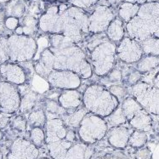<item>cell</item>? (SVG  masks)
<instances>
[{
    "label": "cell",
    "instance_id": "obj_1",
    "mask_svg": "<svg viewBox=\"0 0 159 159\" xmlns=\"http://www.w3.org/2000/svg\"><path fill=\"white\" fill-rule=\"evenodd\" d=\"M125 30L138 42L152 37L159 39V1L141 4L136 16L125 25Z\"/></svg>",
    "mask_w": 159,
    "mask_h": 159
},
{
    "label": "cell",
    "instance_id": "obj_2",
    "mask_svg": "<svg viewBox=\"0 0 159 159\" xmlns=\"http://www.w3.org/2000/svg\"><path fill=\"white\" fill-rule=\"evenodd\" d=\"M45 143L52 159H65L68 150L77 141L75 130L61 118L48 119L45 124Z\"/></svg>",
    "mask_w": 159,
    "mask_h": 159
},
{
    "label": "cell",
    "instance_id": "obj_3",
    "mask_svg": "<svg viewBox=\"0 0 159 159\" xmlns=\"http://www.w3.org/2000/svg\"><path fill=\"white\" fill-rule=\"evenodd\" d=\"M58 21L54 34H63L78 43L89 32L88 14L84 10L66 4H59Z\"/></svg>",
    "mask_w": 159,
    "mask_h": 159
},
{
    "label": "cell",
    "instance_id": "obj_4",
    "mask_svg": "<svg viewBox=\"0 0 159 159\" xmlns=\"http://www.w3.org/2000/svg\"><path fill=\"white\" fill-rule=\"evenodd\" d=\"M55 57L54 70H67L78 73L83 79L90 78L93 75V68L90 62L86 57L85 53L79 46L76 44L64 48H50Z\"/></svg>",
    "mask_w": 159,
    "mask_h": 159
},
{
    "label": "cell",
    "instance_id": "obj_5",
    "mask_svg": "<svg viewBox=\"0 0 159 159\" xmlns=\"http://www.w3.org/2000/svg\"><path fill=\"white\" fill-rule=\"evenodd\" d=\"M83 103L89 112L104 118L119 107L117 98L101 84H91L86 88L83 94Z\"/></svg>",
    "mask_w": 159,
    "mask_h": 159
},
{
    "label": "cell",
    "instance_id": "obj_6",
    "mask_svg": "<svg viewBox=\"0 0 159 159\" xmlns=\"http://www.w3.org/2000/svg\"><path fill=\"white\" fill-rule=\"evenodd\" d=\"M117 46L111 41H105L91 50L90 61L93 71L100 77L107 76L116 64Z\"/></svg>",
    "mask_w": 159,
    "mask_h": 159
},
{
    "label": "cell",
    "instance_id": "obj_7",
    "mask_svg": "<svg viewBox=\"0 0 159 159\" xmlns=\"http://www.w3.org/2000/svg\"><path fill=\"white\" fill-rule=\"evenodd\" d=\"M108 131V124L104 117L89 112L78 128V134L81 142L93 145L101 140Z\"/></svg>",
    "mask_w": 159,
    "mask_h": 159
},
{
    "label": "cell",
    "instance_id": "obj_8",
    "mask_svg": "<svg viewBox=\"0 0 159 159\" xmlns=\"http://www.w3.org/2000/svg\"><path fill=\"white\" fill-rule=\"evenodd\" d=\"M9 59L15 63L31 61L34 57L38 43L33 37L26 35H13L7 38Z\"/></svg>",
    "mask_w": 159,
    "mask_h": 159
},
{
    "label": "cell",
    "instance_id": "obj_9",
    "mask_svg": "<svg viewBox=\"0 0 159 159\" xmlns=\"http://www.w3.org/2000/svg\"><path fill=\"white\" fill-rule=\"evenodd\" d=\"M131 93L147 112L159 116V89L140 82L132 86Z\"/></svg>",
    "mask_w": 159,
    "mask_h": 159
},
{
    "label": "cell",
    "instance_id": "obj_10",
    "mask_svg": "<svg viewBox=\"0 0 159 159\" xmlns=\"http://www.w3.org/2000/svg\"><path fill=\"white\" fill-rule=\"evenodd\" d=\"M115 17L116 14L112 8L107 5H99L89 17V32L93 34H101L107 32Z\"/></svg>",
    "mask_w": 159,
    "mask_h": 159
},
{
    "label": "cell",
    "instance_id": "obj_11",
    "mask_svg": "<svg viewBox=\"0 0 159 159\" xmlns=\"http://www.w3.org/2000/svg\"><path fill=\"white\" fill-rule=\"evenodd\" d=\"M20 94L16 85L0 81V112L13 115L19 111Z\"/></svg>",
    "mask_w": 159,
    "mask_h": 159
},
{
    "label": "cell",
    "instance_id": "obj_12",
    "mask_svg": "<svg viewBox=\"0 0 159 159\" xmlns=\"http://www.w3.org/2000/svg\"><path fill=\"white\" fill-rule=\"evenodd\" d=\"M47 81L52 88L64 90L77 89L82 84V78L74 71L67 70H53Z\"/></svg>",
    "mask_w": 159,
    "mask_h": 159
},
{
    "label": "cell",
    "instance_id": "obj_13",
    "mask_svg": "<svg viewBox=\"0 0 159 159\" xmlns=\"http://www.w3.org/2000/svg\"><path fill=\"white\" fill-rule=\"evenodd\" d=\"M143 50L140 42L130 37H124L117 46V55L127 64L137 63L142 58Z\"/></svg>",
    "mask_w": 159,
    "mask_h": 159
},
{
    "label": "cell",
    "instance_id": "obj_14",
    "mask_svg": "<svg viewBox=\"0 0 159 159\" xmlns=\"http://www.w3.org/2000/svg\"><path fill=\"white\" fill-rule=\"evenodd\" d=\"M39 156V148L31 140L17 138L10 146L7 159H38Z\"/></svg>",
    "mask_w": 159,
    "mask_h": 159
},
{
    "label": "cell",
    "instance_id": "obj_15",
    "mask_svg": "<svg viewBox=\"0 0 159 159\" xmlns=\"http://www.w3.org/2000/svg\"><path fill=\"white\" fill-rule=\"evenodd\" d=\"M0 74L4 81L14 85H22L26 81V71L16 63L6 62L0 65Z\"/></svg>",
    "mask_w": 159,
    "mask_h": 159
},
{
    "label": "cell",
    "instance_id": "obj_16",
    "mask_svg": "<svg viewBox=\"0 0 159 159\" xmlns=\"http://www.w3.org/2000/svg\"><path fill=\"white\" fill-rule=\"evenodd\" d=\"M134 130L132 128L124 126L113 127L108 132L107 140L112 147L117 149H124L129 145V140Z\"/></svg>",
    "mask_w": 159,
    "mask_h": 159
},
{
    "label": "cell",
    "instance_id": "obj_17",
    "mask_svg": "<svg viewBox=\"0 0 159 159\" xmlns=\"http://www.w3.org/2000/svg\"><path fill=\"white\" fill-rule=\"evenodd\" d=\"M59 12H60V5L57 4L50 5L39 18V29L43 33L54 34L58 21Z\"/></svg>",
    "mask_w": 159,
    "mask_h": 159
},
{
    "label": "cell",
    "instance_id": "obj_18",
    "mask_svg": "<svg viewBox=\"0 0 159 159\" xmlns=\"http://www.w3.org/2000/svg\"><path fill=\"white\" fill-rule=\"evenodd\" d=\"M55 63V57L54 53L49 48L45 49L42 53L39 59L34 64V70L36 73L44 79L48 77L54 70Z\"/></svg>",
    "mask_w": 159,
    "mask_h": 159
},
{
    "label": "cell",
    "instance_id": "obj_19",
    "mask_svg": "<svg viewBox=\"0 0 159 159\" xmlns=\"http://www.w3.org/2000/svg\"><path fill=\"white\" fill-rule=\"evenodd\" d=\"M58 103L66 111L67 113H70L81 107L84 104L83 95L77 89L65 90L58 97Z\"/></svg>",
    "mask_w": 159,
    "mask_h": 159
},
{
    "label": "cell",
    "instance_id": "obj_20",
    "mask_svg": "<svg viewBox=\"0 0 159 159\" xmlns=\"http://www.w3.org/2000/svg\"><path fill=\"white\" fill-rule=\"evenodd\" d=\"M153 120L149 112L145 109L134 115L132 119L129 121V124L132 129L140 130L144 132H149L152 129Z\"/></svg>",
    "mask_w": 159,
    "mask_h": 159
},
{
    "label": "cell",
    "instance_id": "obj_21",
    "mask_svg": "<svg viewBox=\"0 0 159 159\" xmlns=\"http://www.w3.org/2000/svg\"><path fill=\"white\" fill-rule=\"evenodd\" d=\"M125 34V26L124 22L118 16L111 22L107 30V37L109 41L117 43H119L124 38Z\"/></svg>",
    "mask_w": 159,
    "mask_h": 159
},
{
    "label": "cell",
    "instance_id": "obj_22",
    "mask_svg": "<svg viewBox=\"0 0 159 159\" xmlns=\"http://www.w3.org/2000/svg\"><path fill=\"white\" fill-rule=\"evenodd\" d=\"M92 149L84 143H75L68 150L65 159H89L92 155Z\"/></svg>",
    "mask_w": 159,
    "mask_h": 159
},
{
    "label": "cell",
    "instance_id": "obj_23",
    "mask_svg": "<svg viewBox=\"0 0 159 159\" xmlns=\"http://www.w3.org/2000/svg\"><path fill=\"white\" fill-rule=\"evenodd\" d=\"M140 4H137V3L124 2L121 3L117 9L118 17L122 19L124 23L127 24L136 16L137 14L139 12V10H140Z\"/></svg>",
    "mask_w": 159,
    "mask_h": 159
},
{
    "label": "cell",
    "instance_id": "obj_24",
    "mask_svg": "<svg viewBox=\"0 0 159 159\" xmlns=\"http://www.w3.org/2000/svg\"><path fill=\"white\" fill-rule=\"evenodd\" d=\"M88 113V110L84 107H79L78 109L72 112L65 114L61 117V119L65 122V124L69 128H71L74 129H78L79 124H81L82 120L84 119V117Z\"/></svg>",
    "mask_w": 159,
    "mask_h": 159
},
{
    "label": "cell",
    "instance_id": "obj_25",
    "mask_svg": "<svg viewBox=\"0 0 159 159\" xmlns=\"http://www.w3.org/2000/svg\"><path fill=\"white\" fill-rule=\"evenodd\" d=\"M39 101V94L30 91L23 95L20 100L19 111L21 113H31Z\"/></svg>",
    "mask_w": 159,
    "mask_h": 159
},
{
    "label": "cell",
    "instance_id": "obj_26",
    "mask_svg": "<svg viewBox=\"0 0 159 159\" xmlns=\"http://www.w3.org/2000/svg\"><path fill=\"white\" fill-rule=\"evenodd\" d=\"M121 107H122L123 111H124V115H125L127 120H128V123L130 119L133 118L134 115H136L139 111L144 109L142 106L133 96L125 98L122 102Z\"/></svg>",
    "mask_w": 159,
    "mask_h": 159
},
{
    "label": "cell",
    "instance_id": "obj_27",
    "mask_svg": "<svg viewBox=\"0 0 159 159\" xmlns=\"http://www.w3.org/2000/svg\"><path fill=\"white\" fill-rule=\"evenodd\" d=\"M43 110L47 116V120L51 119V118H57V117L61 118L65 114L67 113L66 111L60 106L58 101L49 100V99L44 101Z\"/></svg>",
    "mask_w": 159,
    "mask_h": 159
},
{
    "label": "cell",
    "instance_id": "obj_28",
    "mask_svg": "<svg viewBox=\"0 0 159 159\" xmlns=\"http://www.w3.org/2000/svg\"><path fill=\"white\" fill-rule=\"evenodd\" d=\"M26 11V5L23 0H10L5 7V15L7 17L21 18Z\"/></svg>",
    "mask_w": 159,
    "mask_h": 159
},
{
    "label": "cell",
    "instance_id": "obj_29",
    "mask_svg": "<svg viewBox=\"0 0 159 159\" xmlns=\"http://www.w3.org/2000/svg\"><path fill=\"white\" fill-rule=\"evenodd\" d=\"M159 66V57L154 55H146L142 56L139 61L137 62L136 70L140 73H146L152 71Z\"/></svg>",
    "mask_w": 159,
    "mask_h": 159
},
{
    "label": "cell",
    "instance_id": "obj_30",
    "mask_svg": "<svg viewBox=\"0 0 159 159\" xmlns=\"http://www.w3.org/2000/svg\"><path fill=\"white\" fill-rule=\"evenodd\" d=\"M49 43H50V48L57 49H64L76 44V43L73 40H71L70 38L63 34H50Z\"/></svg>",
    "mask_w": 159,
    "mask_h": 159
},
{
    "label": "cell",
    "instance_id": "obj_31",
    "mask_svg": "<svg viewBox=\"0 0 159 159\" xmlns=\"http://www.w3.org/2000/svg\"><path fill=\"white\" fill-rule=\"evenodd\" d=\"M143 53L146 55L159 56V39L158 38H148L140 42Z\"/></svg>",
    "mask_w": 159,
    "mask_h": 159
},
{
    "label": "cell",
    "instance_id": "obj_32",
    "mask_svg": "<svg viewBox=\"0 0 159 159\" xmlns=\"http://www.w3.org/2000/svg\"><path fill=\"white\" fill-rule=\"evenodd\" d=\"M46 123H47V116L44 110L42 108L35 109L29 114L27 124L31 127L43 128L45 126Z\"/></svg>",
    "mask_w": 159,
    "mask_h": 159
},
{
    "label": "cell",
    "instance_id": "obj_33",
    "mask_svg": "<svg viewBox=\"0 0 159 159\" xmlns=\"http://www.w3.org/2000/svg\"><path fill=\"white\" fill-rule=\"evenodd\" d=\"M20 26L22 28L23 35L32 37L39 29V20L31 16H26L22 18Z\"/></svg>",
    "mask_w": 159,
    "mask_h": 159
},
{
    "label": "cell",
    "instance_id": "obj_34",
    "mask_svg": "<svg viewBox=\"0 0 159 159\" xmlns=\"http://www.w3.org/2000/svg\"><path fill=\"white\" fill-rule=\"evenodd\" d=\"M148 140V135L146 132L140 130H134L129 140V145L134 148H142Z\"/></svg>",
    "mask_w": 159,
    "mask_h": 159
},
{
    "label": "cell",
    "instance_id": "obj_35",
    "mask_svg": "<svg viewBox=\"0 0 159 159\" xmlns=\"http://www.w3.org/2000/svg\"><path fill=\"white\" fill-rule=\"evenodd\" d=\"M106 120H107L108 125H111V127L122 126L128 123V120L124 115L121 106L117 107L110 116L106 117Z\"/></svg>",
    "mask_w": 159,
    "mask_h": 159
},
{
    "label": "cell",
    "instance_id": "obj_36",
    "mask_svg": "<svg viewBox=\"0 0 159 159\" xmlns=\"http://www.w3.org/2000/svg\"><path fill=\"white\" fill-rule=\"evenodd\" d=\"M30 140L38 148L42 146L45 142V132L40 127L32 128L30 131Z\"/></svg>",
    "mask_w": 159,
    "mask_h": 159
},
{
    "label": "cell",
    "instance_id": "obj_37",
    "mask_svg": "<svg viewBox=\"0 0 159 159\" xmlns=\"http://www.w3.org/2000/svg\"><path fill=\"white\" fill-rule=\"evenodd\" d=\"M10 124L13 129L19 131V132H24L26 129L27 120L22 115H17V116L11 117Z\"/></svg>",
    "mask_w": 159,
    "mask_h": 159
},
{
    "label": "cell",
    "instance_id": "obj_38",
    "mask_svg": "<svg viewBox=\"0 0 159 159\" xmlns=\"http://www.w3.org/2000/svg\"><path fill=\"white\" fill-rule=\"evenodd\" d=\"M109 91L113 94L115 97L117 98V101H119V102H123V101L126 98L127 89L124 88V86H122V85H111L110 89H109Z\"/></svg>",
    "mask_w": 159,
    "mask_h": 159
},
{
    "label": "cell",
    "instance_id": "obj_39",
    "mask_svg": "<svg viewBox=\"0 0 159 159\" xmlns=\"http://www.w3.org/2000/svg\"><path fill=\"white\" fill-rule=\"evenodd\" d=\"M9 59L8 55V46H7V38L0 36V65L6 63Z\"/></svg>",
    "mask_w": 159,
    "mask_h": 159
},
{
    "label": "cell",
    "instance_id": "obj_40",
    "mask_svg": "<svg viewBox=\"0 0 159 159\" xmlns=\"http://www.w3.org/2000/svg\"><path fill=\"white\" fill-rule=\"evenodd\" d=\"M99 0H68L69 3L72 6L78 7L83 10L89 9L94 5Z\"/></svg>",
    "mask_w": 159,
    "mask_h": 159
},
{
    "label": "cell",
    "instance_id": "obj_41",
    "mask_svg": "<svg viewBox=\"0 0 159 159\" xmlns=\"http://www.w3.org/2000/svg\"><path fill=\"white\" fill-rule=\"evenodd\" d=\"M140 78H141V73L137 70H133L129 72L128 77H127L126 83L129 86H134L140 83Z\"/></svg>",
    "mask_w": 159,
    "mask_h": 159
},
{
    "label": "cell",
    "instance_id": "obj_42",
    "mask_svg": "<svg viewBox=\"0 0 159 159\" xmlns=\"http://www.w3.org/2000/svg\"><path fill=\"white\" fill-rule=\"evenodd\" d=\"M107 78L108 81L111 83V84H118L122 81L123 78V74L122 71L118 69H112L111 71L107 75Z\"/></svg>",
    "mask_w": 159,
    "mask_h": 159
},
{
    "label": "cell",
    "instance_id": "obj_43",
    "mask_svg": "<svg viewBox=\"0 0 159 159\" xmlns=\"http://www.w3.org/2000/svg\"><path fill=\"white\" fill-rule=\"evenodd\" d=\"M20 25V20L16 17H7L4 20V26L10 31H16Z\"/></svg>",
    "mask_w": 159,
    "mask_h": 159
},
{
    "label": "cell",
    "instance_id": "obj_44",
    "mask_svg": "<svg viewBox=\"0 0 159 159\" xmlns=\"http://www.w3.org/2000/svg\"><path fill=\"white\" fill-rule=\"evenodd\" d=\"M134 156L136 159H150L151 152L148 148H140L135 152Z\"/></svg>",
    "mask_w": 159,
    "mask_h": 159
},
{
    "label": "cell",
    "instance_id": "obj_45",
    "mask_svg": "<svg viewBox=\"0 0 159 159\" xmlns=\"http://www.w3.org/2000/svg\"><path fill=\"white\" fill-rule=\"evenodd\" d=\"M10 114L4 113V112H0V129H3L10 124V119H11Z\"/></svg>",
    "mask_w": 159,
    "mask_h": 159
},
{
    "label": "cell",
    "instance_id": "obj_46",
    "mask_svg": "<svg viewBox=\"0 0 159 159\" xmlns=\"http://www.w3.org/2000/svg\"><path fill=\"white\" fill-rule=\"evenodd\" d=\"M159 0H124V2H128V3H137V4H144L146 3H152V2H158Z\"/></svg>",
    "mask_w": 159,
    "mask_h": 159
},
{
    "label": "cell",
    "instance_id": "obj_47",
    "mask_svg": "<svg viewBox=\"0 0 159 159\" xmlns=\"http://www.w3.org/2000/svg\"><path fill=\"white\" fill-rule=\"evenodd\" d=\"M152 130L154 131V134H156L157 136L159 137V121H157V122H153Z\"/></svg>",
    "mask_w": 159,
    "mask_h": 159
},
{
    "label": "cell",
    "instance_id": "obj_48",
    "mask_svg": "<svg viewBox=\"0 0 159 159\" xmlns=\"http://www.w3.org/2000/svg\"><path fill=\"white\" fill-rule=\"evenodd\" d=\"M153 84H154V86H155V87L159 89V72L155 76L154 80H153Z\"/></svg>",
    "mask_w": 159,
    "mask_h": 159
},
{
    "label": "cell",
    "instance_id": "obj_49",
    "mask_svg": "<svg viewBox=\"0 0 159 159\" xmlns=\"http://www.w3.org/2000/svg\"><path fill=\"white\" fill-rule=\"evenodd\" d=\"M47 1H50V2H65V1H68V0H47Z\"/></svg>",
    "mask_w": 159,
    "mask_h": 159
},
{
    "label": "cell",
    "instance_id": "obj_50",
    "mask_svg": "<svg viewBox=\"0 0 159 159\" xmlns=\"http://www.w3.org/2000/svg\"><path fill=\"white\" fill-rule=\"evenodd\" d=\"M3 133H2V131H1V130H0V140H2V139H3Z\"/></svg>",
    "mask_w": 159,
    "mask_h": 159
},
{
    "label": "cell",
    "instance_id": "obj_51",
    "mask_svg": "<svg viewBox=\"0 0 159 159\" xmlns=\"http://www.w3.org/2000/svg\"><path fill=\"white\" fill-rule=\"evenodd\" d=\"M3 152H1V150H0V159H3Z\"/></svg>",
    "mask_w": 159,
    "mask_h": 159
},
{
    "label": "cell",
    "instance_id": "obj_52",
    "mask_svg": "<svg viewBox=\"0 0 159 159\" xmlns=\"http://www.w3.org/2000/svg\"><path fill=\"white\" fill-rule=\"evenodd\" d=\"M10 0H0V2H3V3H5V2H10Z\"/></svg>",
    "mask_w": 159,
    "mask_h": 159
},
{
    "label": "cell",
    "instance_id": "obj_53",
    "mask_svg": "<svg viewBox=\"0 0 159 159\" xmlns=\"http://www.w3.org/2000/svg\"><path fill=\"white\" fill-rule=\"evenodd\" d=\"M38 159H49V158H47V157H41V158H38Z\"/></svg>",
    "mask_w": 159,
    "mask_h": 159
},
{
    "label": "cell",
    "instance_id": "obj_54",
    "mask_svg": "<svg viewBox=\"0 0 159 159\" xmlns=\"http://www.w3.org/2000/svg\"><path fill=\"white\" fill-rule=\"evenodd\" d=\"M1 78H1V74H0V79H1Z\"/></svg>",
    "mask_w": 159,
    "mask_h": 159
}]
</instances>
